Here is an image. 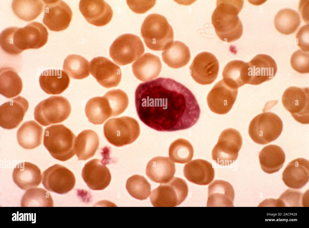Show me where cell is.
Segmentation results:
<instances>
[{
  "label": "cell",
  "instance_id": "d590c367",
  "mask_svg": "<svg viewBox=\"0 0 309 228\" xmlns=\"http://www.w3.org/2000/svg\"><path fill=\"white\" fill-rule=\"evenodd\" d=\"M301 22L298 13L289 8L279 11L276 15L274 23L276 28L280 33L289 35L294 33Z\"/></svg>",
  "mask_w": 309,
  "mask_h": 228
},
{
  "label": "cell",
  "instance_id": "5bb4252c",
  "mask_svg": "<svg viewBox=\"0 0 309 228\" xmlns=\"http://www.w3.org/2000/svg\"><path fill=\"white\" fill-rule=\"evenodd\" d=\"M42 183L48 191L62 194L73 188L75 179L71 170L63 166L56 164L43 172Z\"/></svg>",
  "mask_w": 309,
  "mask_h": 228
},
{
  "label": "cell",
  "instance_id": "4fadbf2b",
  "mask_svg": "<svg viewBox=\"0 0 309 228\" xmlns=\"http://www.w3.org/2000/svg\"><path fill=\"white\" fill-rule=\"evenodd\" d=\"M237 93L238 88L222 79L214 85L207 95L209 108L216 114L227 113L236 101Z\"/></svg>",
  "mask_w": 309,
  "mask_h": 228
},
{
  "label": "cell",
  "instance_id": "ba28073f",
  "mask_svg": "<svg viewBox=\"0 0 309 228\" xmlns=\"http://www.w3.org/2000/svg\"><path fill=\"white\" fill-rule=\"evenodd\" d=\"M71 106L68 100L61 96H53L40 102L34 111L35 120L42 126L61 123L69 116Z\"/></svg>",
  "mask_w": 309,
  "mask_h": 228
},
{
  "label": "cell",
  "instance_id": "83f0119b",
  "mask_svg": "<svg viewBox=\"0 0 309 228\" xmlns=\"http://www.w3.org/2000/svg\"><path fill=\"white\" fill-rule=\"evenodd\" d=\"M70 78L67 73L60 70L49 69L43 71L39 78L41 89L49 95L61 94L68 87Z\"/></svg>",
  "mask_w": 309,
  "mask_h": 228
},
{
  "label": "cell",
  "instance_id": "ac0fdd59",
  "mask_svg": "<svg viewBox=\"0 0 309 228\" xmlns=\"http://www.w3.org/2000/svg\"><path fill=\"white\" fill-rule=\"evenodd\" d=\"M29 106L27 100L21 96L14 98L0 106V126L11 130L16 128L23 120Z\"/></svg>",
  "mask_w": 309,
  "mask_h": 228
},
{
  "label": "cell",
  "instance_id": "6da1fadb",
  "mask_svg": "<svg viewBox=\"0 0 309 228\" xmlns=\"http://www.w3.org/2000/svg\"><path fill=\"white\" fill-rule=\"evenodd\" d=\"M135 104L140 120L159 131L188 129L196 123L200 114L192 92L170 78L159 77L139 84L135 92Z\"/></svg>",
  "mask_w": 309,
  "mask_h": 228
},
{
  "label": "cell",
  "instance_id": "836d02e7",
  "mask_svg": "<svg viewBox=\"0 0 309 228\" xmlns=\"http://www.w3.org/2000/svg\"><path fill=\"white\" fill-rule=\"evenodd\" d=\"M85 111L89 121L94 124H102L112 115L108 101L104 96L89 99L86 105Z\"/></svg>",
  "mask_w": 309,
  "mask_h": 228
},
{
  "label": "cell",
  "instance_id": "d6a6232c",
  "mask_svg": "<svg viewBox=\"0 0 309 228\" xmlns=\"http://www.w3.org/2000/svg\"><path fill=\"white\" fill-rule=\"evenodd\" d=\"M163 61L169 67L179 68L186 65L191 58L189 48L183 43L176 41L162 53Z\"/></svg>",
  "mask_w": 309,
  "mask_h": 228
},
{
  "label": "cell",
  "instance_id": "b9f144b4",
  "mask_svg": "<svg viewBox=\"0 0 309 228\" xmlns=\"http://www.w3.org/2000/svg\"><path fill=\"white\" fill-rule=\"evenodd\" d=\"M104 96L108 101L113 117L118 116L123 113L128 105V96L122 90H112L107 92Z\"/></svg>",
  "mask_w": 309,
  "mask_h": 228
},
{
  "label": "cell",
  "instance_id": "1f68e13d",
  "mask_svg": "<svg viewBox=\"0 0 309 228\" xmlns=\"http://www.w3.org/2000/svg\"><path fill=\"white\" fill-rule=\"evenodd\" d=\"M99 145V138L94 131L85 130L76 138L75 150L79 160H86L93 157Z\"/></svg>",
  "mask_w": 309,
  "mask_h": 228
},
{
  "label": "cell",
  "instance_id": "8fae6325",
  "mask_svg": "<svg viewBox=\"0 0 309 228\" xmlns=\"http://www.w3.org/2000/svg\"><path fill=\"white\" fill-rule=\"evenodd\" d=\"M242 144V137L237 130L232 128L224 130L212 150V159L221 166L230 165L237 159Z\"/></svg>",
  "mask_w": 309,
  "mask_h": 228
},
{
  "label": "cell",
  "instance_id": "f546056e",
  "mask_svg": "<svg viewBox=\"0 0 309 228\" xmlns=\"http://www.w3.org/2000/svg\"><path fill=\"white\" fill-rule=\"evenodd\" d=\"M43 129L34 120L24 123L18 129L17 137L18 143L23 148L32 149L41 143Z\"/></svg>",
  "mask_w": 309,
  "mask_h": 228
},
{
  "label": "cell",
  "instance_id": "5b68a950",
  "mask_svg": "<svg viewBox=\"0 0 309 228\" xmlns=\"http://www.w3.org/2000/svg\"><path fill=\"white\" fill-rule=\"evenodd\" d=\"M76 138L72 132L64 125H54L45 129L43 144L53 157L64 161L75 155Z\"/></svg>",
  "mask_w": 309,
  "mask_h": 228
},
{
  "label": "cell",
  "instance_id": "603a6c76",
  "mask_svg": "<svg viewBox=\"0 0 309 228\" xmlns=\"http://www.w3.org/2000/svg\"><path fill=\"white\" fill-rule=\"evenodd\" d=\"M12 178L20 189L27 190L39 186L42 179L41 171L36 165L27 162L21 163L14 168Z\"/></svg>",
  "mask_w": 309,
  "mask_h": 228
},
{
  "label": "cell",
  "instance_id": "4dcf8cb0",
  "mask_svg": "<svg viewBox=\"0 0 309 228\" xmlns=\"http://www.w3.org/2000/svg\"><path fill=\"white\" fill-rule=\"evenodd\" d=\"M250 69L248 63L234 60L225 65L222 75L227 82L238 89L248 84L250 79Z\"/></svg>",
  "mask_w": 309,
  "mask_h": 228
},
{
  "label": "cell",
  "instance_id": "4316f807",
  "mask_svg": "<svg viewBox=\"0 0 309 228\" xmlns=\"http://www.w3.org/2000/svg\"><path fill=\"white\" fill-rule=\"evenodd\" d=\"M133 73L139 80L143 82L157 77L161 70L162 64L159 57L145 53L132 65Z\"/></svg>",
  "mask_w": 309,
  "mask_h": 228
},
{
  "label": "cell",
  "instance_id": "f35d334b",
  "mask_svg": "<svg viewBox=\"0 0 309 228\" xmlns=\"http://www.w3.org/2000/svg\"><path fill=\"white\" fill-rule=\"evenodd\" d=\"M21 205L22 207H52L53 201L48 192L42 188H34L25 192Z\"/></svg>",
  "mask_w": 309,
  "mask_h": 228
},
{
  "label": "cell",
  "instance_id": "ffe728a7",
  "mask_svg": "<svg viewBox=\"0 0 309 228\" xmlns=\"http://www.w3.org/2000/svg\"><path fill=\"white\" fill-rule=\"evenodd\" d=\"M82 177L91 189L102 190L110 184L111 176L109 169L98 159H94L86 163L83 168Z\"/></svg>",
  "mask_w": 309,
  "mask_h": 228
},
{
  "label": "cell",
  "instance_id": "cb8c5ba5",
  "mask_svg": "<svg viewBox=\"0 0 309 228\" xmlns=\"http://www.w3.org/2000/svg\"><path fill=\"white\" fill-rule=\"evenodd\" d=\"M176 171L175 164L168 157L158 156L149 161L146 174L152 181L164 183L170 181Z\"/></svg>",
  "mask_w": 309,
  "mask_h": 228
},
{
  "label": "cell",
  "instance_id": "2e32d148",
  "mask_svg": "<svg viewBox=\"0 0 309 228\" xmlns=\"http://www.w3.org/2000/svg\"><path fill=\"white\" fill-rule=\"evenodd\" d=\"M190 75L197 83L209 85L217 78L219 70L218 60L212 54L203 52L194 58L189 68Z\"/></svg>",
  "mask_w": 309,
  "mask_h": 228
},
{
  "label": "cell",
  "instance_id": "8d00e7d4",
  "mask_svg": "<svg viewBox=\"0 0 309 228\" xmlns=\"http://www.w3.org/2000/svg\"><path fill=\"white\" fill-rule=\"evenodd\" d=\"M43 5L41 0H14L12 2V8L18 18L29 21L36 19L41 13Z\"/></svg>",
  "mask_w": 309,
  "mask_h": 228
},
{
  "label": "cell",
  "instance_id": "f6af8a7d",
  "mask_svg": "<svg viewBox=\"0 0 309 228\" xmlns=\"http://www.w3.org/2000/svg\"><path fill=\"white\" fill-rule=\"evenodd\" d=\"M298 45L303 50L309 51V25L301 27L296 35Z\"/></svg>",
  "mask_w": 309,
  "mask_h": 228
},
{
  "label": "cell",
  "instance_id": "f1b7e54d",
  "mask_svg": "<svg viewBox=\"0 0 309 228\" xmlns=\"http://www.w3.org/2000/svg\"><path fill=\"white\" fill-rule=\"evenodd\" d=\"M260 163L265 173L272 174L279 171L283 167L285 159L283 149L276 145L264 147L259 154Z\"/></svg>",
  "mask_w": 309,
  "mask_h": 228
},
{
  "label": "cell",
  "instance_id": "60d3db41",
  "mask_svg": "<svg viewBox=\"0 0 309 228\" xmlns=\"http://www.w3.org/2000/svg\"><path fill=\"white\" fill-rule=\"evenodd\" d=\"M126 188L133 197L141 200L148 198L151 192V186L143 176L135 175L129 178L126 184Z\"/></svg>",
  "mask_w": 309,
  "mask_h": 228
},
{
  "label": "cell",
  "instance_id": "7c38bea8",
  "mask_svg": "<svg viewBox=\"0 0 309 228\" xmlns=\"http://www.w3.org/2000/svg\"><path fill=\"white\" fill-rule=\"evenodd\" d=\"M285 108L297 122L309 123V89L291 86L284 91L282 98Z\"/></svg>",
  "mask_w": 309,
  "mask_h": 228
},
{
  "label": "cell",
  "instance_id": "e0dca14e",
  "mask_svg": "<svg viewBox=\"0 0 309 228\" xmlns=\"http://www.w3.org/2000/svg\"><path fill=\"white\" fill-rule=\"evenodd\" d=\"M91 74L103 86L110 88L116 87L121 79L120 67L108 58L98 57L90 62Z\"/></svg>",
  "mask_w": 309,
  "mask_h": 228
},
{
  "label": "cell",
  "instance_id": "44dd1931",
  "mask_svg": "<svg viewBox=\"0 0 309 228\" xmlns=\"http://www.w3.org/2000/svg\"><path fill=\"white\" fill-rule=\"evenodd\" d=\"M248 63L250 69L248 84L260 85L272 79L276 75L277 70L276 64L269 55H258Z\"/></svg>",
  "mask_w": 309,
  "mask_h": 228
},
{
  "label": "cell",
  "instance_id": "8992f818",
  "mask_svg": "<svg viewBox=\"0 0 309 228\" xmlns=\"http://www.w3.org/2000/svg\"><path fill=\"white\" fill-rule=\"evenodd\" d=\"M104 133L110 143L121 147L134 142L140 135V128L135 119L123 116L108 120L104 125Z\"/></svg>",
  "mask_w": 309,
  "mask_h": 228
},
{
  "label": "cell",
  "instance_id": "7bdbcfd3",
  "mask_svg": "<svg viewBox=\"0 0 309 228\" xmlns=\"http://www.w3.org/2000/svg\"><path fill=\"white\" fill-rule=\"evenodd\" d=\"M290 63L292 68L302 74L309 73V51L300 49L292 55Z\"/></svg>",
  "mask_w": 309,
  "mask_h": 228
},
{
  "label": "cell",
  "instance_id": "7a4b0ae2",
  "mask_svg": "<svg viewBox=\"0 0 309 228\" xmlns=\"http://www.w3.org/2000/svg\"><path fill=\"white\" fill-rule=\"evenodd\" d=\"M49 33L41 23L34 22L24 27H10L4 31L2 45L9 54L17 55L24 50L37 49L47 42Z\"/></svg>",
  "mask_w": 309,
  "mask_h": 228
},
{
  "label": "cell",
  "instance_id": "9a60e30c",
  "mask_svg": "<svg viewBox=\"0 0 309 228\" xmlns=\"http://www.w3.org/2000/svg\"><path fill=\"white\" fill-rule=\"evenodd\" d=\"M44 2L43 23L50 30L56 32L64 30L69 26L72 17L69 6L60 0H43Z\"/></svg>",
  "mask_w": 309,
  "mask_h": 228
},
{
  "label": "cell",
  "instance_id": "7402d4cb",
  "mask_svg": "<svg viewBox=\"0 0 309 228\" xmlns=\"http://www.w3.org/2000/svg\"><path fill=\"white\" fill-rule=\"evenodd\" d=\"M282 180L285 184L293 189L303 187L309 180V162L302 158L290 162L284 170Z\"/></svg>",
  "mask_w": 309,
  "mask_h": 228
},
{
  "label": "cell",
  "instance_id": "ab89813d",
  "mask_svg": "<svg viewBox=\"0 0 309 228\" xmlns=\"http://www.w3.org/2000/svg\"><path fill=\"white\" fill-rule=\"evenodd\" d=\"M194 154L193 148L190 142L183 139H177L173 142L169 149V156L177 163L185 164L191 161Z\"/></svg>",
  "mask_w": 309,
  "mask_h": 228
},
{
  "label": "cell",
  "instance_id": "52a82bcc",
  "mask_svg": "<svg viewBox=\"0 0 309 228\" xmlns=\"http://www.w3.org/2000/svg\"><path fill=\"white\" fill-rule=\"evenodd\" d=\"M281 118L275 114L265 112L257 115L250 121L248 133L255 142L266 145L278 138L283 130Z\"/></svg>",
  "mask_w": 309,
  "mask_h": 228
},
{
  "label": "cell",
  "instance_id": "3957f363",
  "mask_svg": "<svg viewBox=\"0 0 309 228\" xmlns=\"http://www.w3.org/2000/svg\"><path fill=\"white\" fill-rule=\"evenodd\" d=\"M243 0H217L212 16L215 33L222 41L228 43L242 36L243 27L238 14L242 8Z\"/></svg>",
  "mask_w": 309,
  "mask_h": 228
},
{
  "label": "cell",
  "instance_id": "d6986e66",
  "mask_svg": "<svg viewBox=\"0 0 309 228\" xmlns=\"http://www.w3.org/2000/svg\"><path fill=\"white\" fill-rule=\"evenodd\" d=\"M79 10L87 21L98 27L105 26L111 21L113 12L110 6L102 0H81Z\"/></svg>",
  "mask_w": 309,
  "mask_h": 228
},
{
  "label": "cell",
  "instance_id": "9c48e42d",
  "mask_svg": "<svg viewBox=\"0 0 309 228\" xmlns=\"http://www.w3.org/2000/svg\"><path fill=\"white\" fill-rule=\"evenodd\" d=\"M145 47L137 36L125 34L118 37L111 45L110 55L117 64L125 65L137 60L144 53Z\"/></svg>",
  "mask_w": 309,
  "mask_h": 228
},
{
  "label": "cell",
  "instance_id": "277c9868",
  "mask_svg": "<svg viewBox=\"0 0 309 228\" xmlns=\"http://www.w3.org/2000/svg\"><path fill=\"white\" fill-rule=\"evenodd\" d=\"M141 34L147 47L154 51L164 50L174 41L171 26L164 16L158 14H151L145 18Z\"/></svg>",
  "mask_w": 309,
  "mask_h": 228
},
{
  "label": "cell",
  "instance_id": "484cf974",
  "mask_svg": "<svg viewBox=\"0 0 309 228\" xmlns=\"http://www.w3.org/2000/svg\"><path fill=\"white\" fill-rule=\"evenodd\" d=\"M207 207H234V192L228 182L214 181L208 186Z\"/></svg>",
  "mask_w": 309,
  "mask_h": 228
},
{
  "label": "cell",
  "instance_id": "e575fe53",
  "mask_svg": "<svg viewBox=\"0 0 309 228\" xmlns=\"http://www.w3.org/2000/svg\"><path fill=\"white\" fill-rule=\"evenodd\" d=\"M23 88L22 80L13 68L4 67L0 70V93L10 98L19 95Z\"/></svg>",
  "mask_w": 309,
  "mask_h": 228
},
{
  "label": "cell",
  "instance_id": "74e56055",
  "mask_svg": "<svg viewBox=\"0 0 309 228\" xmlns=\"http://www.w3.org/2000/svg\"><path fill=\"white\" fill-rule=\"evenodd\" d=\"M88 61L78 55H71L64 61L63 70L72 78L81 80L90 74Z\"/></svg>",
  "mask_w": 309,
  "mask_h": 228
},
{
  "label": "cell",
  "instance_id": "30bf717a",
  "mask_svg": "<svg viewBox=\"0 0 309 228\" xmlns=\"http://www.w3.org/2000/svg\"><path fill=\"white\" fill-rule=\"evenodd\" d=\"M188 192L186 181L174 177L154 189L151 193L150 201L154 207H175L184 201Z\"/></svg>",
  "mask_w": 309,
  "mask_h": 228
},
{
  "label": "cell",
  "instance_id": "ee69618b",
  "mask_svg": "<svg viewBox=\"0 0 309 228\" xmlns=\"http://www.w3.org/2000/svg\"><path fill=\"white\" fill-rule=\"evenodd\" d=\"M155 0H127V4L134 12L143 14L152 8L155 5Z\"/></svg>",
  "mask_w": 309,
  "mask_h": 228
},
{
  "label": "cell",
  "instance_id": "d4e9b609",
  "mask_svg": "<svg viewBox=\"0 0 309 228\" xmlns=\"http://www.w3.org/2000/svg\"><path fill=\"white\" fill-rule=\"evenodd\" d=\"M183 174L190 182L198 185H206L213 180L215 171L209 162L202 159H197L185 165Z\"/></svg>",
  "mask_w": 309,
  "mask_h": 228
}]
</instances>
